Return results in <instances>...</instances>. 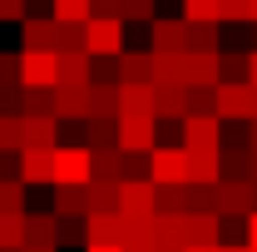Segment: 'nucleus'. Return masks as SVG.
<instances>
[{"label": "nucleus", "instance_id": "nucleus-1", "mask_svg": "<svg viewBox=\"0 0 257 252\" xmlns=\"http://www.w3.org/2000/svg\"><path fill=\"white\" fill-rule=\"evenodd\" d=\"M213 114L223 119V124H252L257 119V89L252 84H218L213 89Z\"/></svg>", "mask_w": 257, "mask_h": 252}, {"label": "nucleus", "instance_id": "nucleus-2", "mask_svg": "<svg viewBox=\"0 0 257 252\" xmlns=\"http://www.w3.org/2000/svg\"><path fill=\"white\" fill-rule=\"evenodd\" d=\"M149 183H154V188H183V183H188L183 144H159V149L149 154Z\"/></svg>", "mask_w": 257, "mask_h": 252}, {"label": "nucleus", "instance_id": "nucleus-3", "mask_svg": "<svg viewBox=\"0 0 257 252\" xmlns=\"http://www.w3.org/2000/svg\"><path fill=\"white\" fill-rule=\"evenodd\" d=\"M84 55H89V60H119V55H124V25L94 15V20L84 25Z\"/></svg>", "mask_w": 257, "mask_h": 252}, {"label": "nucleus", "instance_id": "nucleus-4", "mask_svg": "<svg viewBox=\"0 0 257 252\" xmlns=\"http://www.w3.org/2000/svg\"><path fill=\"white\" fill-rule=\"evenodd\" d=\"M94 183V163L89 149H55V188H89Z\"/></svg>", "mask_w": 257, "mask_h": 252}, {"label": "nucleus", "instance_id": "nucleus-5", "mask_svg": "<svg viewBox=\"0 0 257 252\" xmlns=\"http://www.w3.org/2000/svg\"><path fill=\"white\" fill-rule=\"evenodd\" d=\"M114 149L119 154H154L159 149V119H119L114 124Z\"/></svg>", "mask_w": 257, "mask_h": 252}, {"label": "nucleus", "instance_id": "nucleus-6", "mask_svg": "<svg viewBox=\"0 0 257 252\" xmlns=\"http://www.w3.org/2000/svg\"><path fill=\"white\" fill-rule=\"evenodd\" d=\"M213 203H218V218L223 222H232V218L247 222V213H257L252 183H218V188H213Z\"/></svg>", "mask_w": 257, "mask_h": 252}, {"label": "nucleus", "instance_id": "nucleus-7", "mask_svg": "<svg viewBox=\"0 0 257 252\" xmlns=\"http://www.w3.org/2000/svg\"><path fill=\"white\" fill-rule=\"evenodd\" d=\"M178 134H183V149H218L223 144V119L218 114H183Z\"/></svg>", "mask_w": 257, "mask_h": 252}, {"label": "nucleus", "instance_id": "nucleus-8", "mask_svg": "<svg viewBox=\"0 0 257 252\" xmlns=\"http://www.w3.org/2000/svg\"><path fill=\"white\" fill-rule=\"evenodd\" d=\"M55 84H60L55 55H25L20 50V89H55Z\"/></svg>", "mask_w": 257, "mask_h": 252}, {"label": "nucleus", "instance_id": "nucleus-9", "mask_svg": "<svg viewBox=\"0 0 257 252\" xmlns=\"http://www.w3.org/2000/svg\"><path fill=\"white\" fill-rule=\"evenodd\" d=\"M119 213L149 222L159 213V188H154V183H119Z\"/></svg>", "mask_w": 257, "mask_h": 252}, {"label": "nucleus", "instance_id": "nucleus-10", "mask_svg": "<svg viewBox=\"0 0 257 252\" xmlns=\"http://www.w3.org/2000/svg\"><path fill=\"white\" fill-rule=\"evenodd\" d=\"M188 158V188H218L223 168H218V149H183Z\"/></svg>", "mask_w": 257, "mask_h": 252}, {"label": "nucleus", "instance_id": "nucleus-11", "mask_svg": "<svg viewBox=\"0 0 257 252\" xmlns=\"http://www.w3.org/2000/svg\"><path fill=\"white\" fill-rule=\"evenodd\" d=\"M20 40H25V55H55L60 25H55L50 15H25V25H20Z\"/></svg>", "mask_w": 257, "mask_h": 252}, {"label": "nucleus", "instance_id": "nucleus-12", "mask_svg": "<svg viewBox=\"0 0 257 252\" xmlns=\"http://www.w3.org/2000/svg\"><path fill=\"white\" fill-rule=\"evenodd\" d=\"M149 55H183V20L154 15V25H149Z\"/></svg>", "mask_w": 257, "mask_h": 252}, {"label": "nucleus", "instance_id": "nucleus-13", "mask_svg": "<svg viewBox=\"0 0 257 252\" xmlns=\"http://www.w3.org/2000/svg\"><path fill=\"white\" fill-rule=\"evenodd\" d=\"M55 64H60V89H89V84H94V60H89L84 50L55 55Z\"/></svg>", "mask_w": 257, "mask_h": 252}, {"label": "nucleus", "instance_id": "nucleus-14", "mask_svg": "<svg viewBox=\"0 0 257 252\" xmlns=\"http://www.w3.org/2000/svg\"><path fill=\"white\" fill-rule=\"evenodd\" d=\"M218 55H183V89H218Z\"/></svg>", "mask_w": 257, "mask_h": 252}, {"label": "nucleus", "instance_id": "nucleus-15", "mask_svg": "<svg viewBox=\"0 0 257 252\" xmlns=\"http://www.w3.org/2000/svg\"><path fill=\"white\" fill-rule=\"evenodd\" d=\"M25 149H60V119H20V154Z\"/></svg>", "mask_w": 257, "mask_h": 252}, {"label": "nucleus", "instance_id": "nucleus-16", "mask_svg": "<svg viewBox=\"0 0 257 252\" xmlns=\"http://www.w3.org/2000/svg\"><path fill=\"white\" fill-rule=\"evenodd\" d=\"M183 227H188V242L183 247H218L223 242V218L218 213H188Z\"/></svg>", "mask_w": 257, "mask_h": 252}, {"label": "nucleus", "instance_id": "nucleus-17", "mask_svg": "<svg viewBox=\"0 0 257 252\" xmlns=\"http://www.w3.org/2000/svg\"><path fill=\"white\" fill-rule=\"evenodd\" d=\"M119 119H154V84H119Z\"/></svg>", "mask_w": 257, "mask_h": 252}, {"label": "nucleus", "instance_id": "nucleus-18", "mask_svg": "<svg viewBox=\"0 0 257 252\" xmlns=\"http://www.w3.org/2000/svg\"><path fill=\"white\" fill-rule=\"evenodd\" d=\"M20 183H25V188L55 183V154H50V149H25V154H20Z\"/></svg>", "mask_w": 257, "mask_h": 252}, {"label": "nucleus", "instance_id": "nucleus-19", "mask_svg": "<svg viewBox=\"0 0 257 252\" xmlns=\"http://www.w3.org/2000/svg\"><path fill=\"white\" fill-rule=\"evenodd\" d=\"M25 247H55L60 252V218L55 213H25Z\"/></svg>", "mask_w": 257, "mask_h": 252}, {"label": "nucleus", "instance_id": "nucleus-20", "mask_svg": "<svg viewBox=\"0 0 257 252\" xmlns=\"http://www.w3.org/2000/svg\"><path fill=\"white\" fill-rule=\"evenodd\" d=\"M188 218V213H183ZM183 218H173V213H154V222H149V237H154V247H183L188 242V227H183Z\"/></svg>", "mask_w": 257, "mask_h": 252}, {"label": "nucleus", "instance_id": "nucleus-21", "mask_svg": "<svg viewBox=\"0 0 257 252\" xmlns=\"http://www.w3.org/2000/svg\"><path fill=\"white\" fill-rule=\"evenodd\" d=\"M149 84L183 89V55H149Z\"/></svg>", "mask_w": 257, "mask_h": 252}, {"label": "nucleus", "instance_id": "nucleus-22", "mask_svg": "<svg viewBox=\"0 0 257 252\" xmlns=\"http://www.w3.org/2000/svg\"><path fill=\"white\" fill-rule=\"evenodd\" d=\"M183 114H188L183 89H159V84H154V119H159V124H183Z\"/></svg>", "mask_w": 257, "mask_h": 252}, {"label": "nucleus", "instance_id": "nucleus-23", "mask_svg": "<svg viewBox=\"0 0 257 252\" xmlns=\"http://www.w3.org/2000/svg\"><path fill=\"white\" fill-rule=\"evenodd\" d=\"M55 119H60V124L89 119V89H60V84H55Z\"/></svg>", "mask_w": 257, "mask_h": 252}, {"label": "nucleus", "instance_id": "nucleus-24", "mask_svg": "<svg viewBox=\"0 0 257 252\" xmlns=\"http://www.w3.org/2000/svg\"><path fill=\"white\" fill-rule=\"evenodd\" d=\"M89 119H119V84H89Z\"/></svg>", "mask_w": 257, "mask_h": 252}, {"label": "nucleus", "instance_id": "nucleus-25", "mask_svg": "<svg viewBox=\"0 0 257 252\" xmlns=\"http://www.w3.org/2000/svg\"><path fill=\"white\" fill-rule=\"evenodd\" d=\"M114 74L119 84H149V50H124L114 60Z\"/></svg>", "mask_w": 257, "mask_h": 252}, {"label": "nucleus", "instance_id": "nucleus-26", "mask_svg": "<svg viewBox=\"0 0 257 252\" xmlns=\"http://www.w3.org/2000/svg\"><path fill=\"white\" fill-rule=\"evenodd\" d=\"M218 168H223V183H247L252 154L247 149H218Z\"/></svg>", "mask_w": 257, "mask_h": 252}, {"label": "nucleus", "instance_id": "nucleus-27", "mask_svg": "<svg viewBox=\"0 0 257 252\" xmlns=\"http://www.w3.org/2000/svg\"><path fill=\"white\" fill-rule=\"evenodd\" d=\"M183 55H218V25H183Z\"/></svg>", "mask_w": 257, "mask_h": 252}, {"label": "nucleus", "instance_id": "nucleus-28", "mask_svg": "<svg viewBox=\"0 0 257 252\" xmlns=\"http://www.w3.org/2000/svg\"><path fill=\"white\" fill-rule=\"evenodd\" d=\"M89 163H94V183H124V154L119 149H104V154H89Z\"/></svg>", "mask_w": 257, "mask_h": 252}, {"label": "nucleus", "instance_id": "nucleus-29", "mask_svg": "<svg viewBox=\"0 0 257 252\" xmlns=\"http://www.w3.org/2000/svg\"><path fill=\"white\" fill-rule=\"evenodd\" d=\"M183 25H223V0H183Z\"/></svg>", "mask_w": 257, "mask_h": 252}, {"label": "nucleus", "instance_id": "nucleus-30", "mask_svg": "<svg viewBox=\"0 0 257 252\" xmlns=\"http://www.w3.org/2000/svg\"><path fill=\"white\" fill-rule=\"evenodd\" d=\"M50 20L55 25H89L94 10H89V0H50Z\"/></svg>", "mask_w": 257, "mask_h": 252}, {"label": "nucleus", "instance_id": "nucleus-31", "mask_svg": "<svg viewBox=\"0 0 257 252\" xmlns=\"http://www.w3.org/2000/svg\"><path fill=\"white\" fill-rule=\"evenodd\" d=\"M55 218H89V193L84 188H55Z\"/></svg>", "mask_w": 257, "mask_h": 252}, {"label": "nucleus", "instance_id": "nucleus-32", "mask_svg": "<svg viewBox=\"0 0 257 252\" xmlns=\"http://www.w3.org/2000/svg\"><path fill=\"white\" fill-rule=\"evenodd\" d=\"M25 247V213H5L0 218V252H20Z\"/></svg>", "mask_w": 257, "mask_h": 252}, {"label": "nucleus", "instance_id": "nucleus-33", "mask_svg": "<svg viewBox=\"0 0 257 252\" xmlns=\"http://www.w3.org/2000/svg\"><path fill=\"white\" fill-rule=\"evenodd\" d=\"M89 213H119V188L114 183H89Z\"/></svg>", "mask_w": 257, "mask_h": 252}, {"label": "nucleus", "instance_id": "nucleus-34", "mask_svg": "<svg viewBox=\"0 0 257 252\" xmlns=\"http://www.w3.org/2000/svg\"><path fill=\"white\" fill-rule=\"evenodd\" d=\"M5 213H25V183L20 178H0V218Z\"/></svg>", "mask_w": 257, "mask_h": 252}, {"label": "nucleus", "instance_id": "nucleus-35", "mask_svg": "<svg viewBox=\"0 0 257 252\" xmlns=\"http://www.w3.org/2000/svg\"><path fill=\"white\" fill-rule=\"evenodd\" d=\"M159 213L183 218V213H188V183H183V188H159Z\"/></svg>", "mask_w": 257, "mask_h": 252}, {"label": "nucleus", "instance_id": "nucleus-36", "mask_svg": "<svg viewBox=\"0 0 257 252\" xmlns=\"http://www.w3.org/2000/svg\"><path fill=\"white\" fill-rule=\"evenodd\" d=\"M124 183H149V154H124Z\"/></svg>", "mask_w": 257, "mask_h": 252}, {"label": "nucleus", "instance_id": "nucleus-37", "mask_svg": "<svg viewBox=\"0 0 257 252\" xmlns=\"http://www.w3.org/2000/svg\"><path fill=\"white\" fill-rule=\"evenodd\" d=\"M124 20H149V25H154V0H124V5H119V25H124Z\"/></svg>", "mask_w": 257, "mask_h": 252}, {"label": "nucleus", "instance_id": "nucleus-38", "mask_svg": "<svg viewBox=\"0 0 257 252\" xmlns=\"http://www.w3.org/2000/svg\"><path fill=\"white\" fill-rule=\"evenodd\" d=\"M0 154H20V119L0 114Z\"/></svg>", "mask_w": 257, "mask_h": 252}, {"label": "nucleus", "instance_id": "nucleus-39", "mask_svg": "<svg viewBox=\"0 0 257 252\" xmlns=\"http://www.w3.org/2000/svg\"><path fill=\"white\" fill-rule=\"evenodd\" d=\"M252 20V0H223V25H242Z\"/></svg>", "mask_w": 257, "mask_h": 252}, {"label": "nucleus", "instance_id": "nucleus-40", "mask_svg": "<svg viewBox=\"0 0 257 252\" xmlns=\"http://www.w3.org/2000/svg\"><path fill=\"white\" fill-rule=\"evenodd\" d=\"M20 84V55H0V89Z\"/></svg>", "mask_w": 257, "mask_h": 252}, {"label": "nucleus", "instance_id": "nucleus-41", "mask_svg": "<svg viewBox=\"0 0 257 252\" xmlns=\"http://www.w3.org/2000/svg\"><path fill=\"white\" fill-rule=\"evenodd\" d=\"M64 242H84V218H60V247Z\"/></svg>", "mask_w": 257, "mask_h": 252}, {"label": "nucleus", "instance_id": "nucleus-42", "mask_svg": "<svg viewBox=\"0 0 257 252\" xmlns=\"http://www.w3.org/2000/svg\"><path fill=\"white\" fill-rule=\"evenodd\" d=\"M0 20H15V25H25V0H0Z\"/></svg>", "mask_w": 257, "mask_h": 252}, {"label": "nucleus", "instance_id": "nucleus-43", "mask_svg": "<svg viewBox=\"0 0 257 252\" xmlns=\"http://www.w3.org/2000/svg\"><path fill=\"white\" fill-rule=\"evenodd\" d=\"M0 178H20V154H0Z\"/></svg>", "mask_w": 257, "mask_h": 252}, {"label": "nucleus", "instance_id": "nucleus-44", "mask_svg": "<svg viewBox=\"0 0 257 252\" xmlns=\"http://www.w3.org/2000/svg\"><path fill=\"white\" fill-rule=\"evenodd\" d=\"M242 232H247L242 242H247V247H257V213H247V222H242Z\"/></svg>", "mask_w": 257, "mask_h": 252}, {"label": "nucleus", "instance_id": "nucleus-45", "mask_svg": "<svg viewBox=\"0 0 257 252\" xmlns=\"http://www.w3.org/2000/svg\"><path fill=\"white\" fill-rule=\"evenodd\" d=\"M247 84H252V89H257V50H252V55H247Z\"/></svg>", "mask_w": 257, "mask_h": 252}, {"label": "nucleus", "instance_id": "nucleus-46", "mask_svg": "<svg viewBox=\"0 0 257 252\" xmlns=\"http://www.w3.org/2000/svg\"><path fill=\"white\" fill-rule=\"evenodd\" d=\"M247 154L257 158V119H252V124H247Z\"/></svg>", "mask_w": 257, "mask_h": 252}, {"label": "nucleus", "instance_id": "nucleus-47", "mask_svg": "<svg viewBox=\"0 0 257 252\" xmlns=\"http://www.w3.org/2000/svg\"><path fill=\"white\" fill-rule=\"evenodd\" d=\"M218 252H247V242H218Z\"/></svg>", "mask_w": 257, "mask_h": 252}, {"label": "nucleus", "instance_id": "nucleus-48", "mask_svg": "<svg viewBox=\"0 0 257 252\" xmlns=\"http://www.w3.org/2000/svg\"><path fill=\"white\" fill-rule=\"evenodd\" d=\"M124 252H154V242H134V247H124Z\"/></svg>", "mask_w": 257, "mask_h": 252}, {"label": "nucleus", "instance_id": "nucleus-49", "mask_svg": "<svg viewBox=\"0 0 257 252\" xmlns=\"http://www.w3.org/2000/svg\"><path fill=\"white\" fill-rule=\"evenodd\" d=\"M84 252H124V247H114V242H104V247H84Z\"/></svg>", "mask_w": 257, "mask_h": 252}, {"label": "nucleus", "instance_id": "nucleus-50", "mask_svg": "<svg viewBox=\"0 0 257 252\" xmlns=\"http://www.w3.org/2000/svg\"><path fill=\"white\" fill-rule=\"evenodd\" d=\"M20 252H55V247H20Z\"/></svg>", "mask_w": 257, "mask_h": 252}, {"label": "nucleus", "instance_id": "nucleus-51", "mask_svg": "<svg viewBox=\"0 0 257 252\" xmlns=\"http://www.w3.org/2000/svg\"><path fill=\"white\" fill-rule=\"evenodd\" d=\"M183 252H218V247H183Z\"/></svg>", "mask_w": 257, "mask_h": 252}, {"label": "nucleus", "instance_id": "nucleus-52", "mask_svg": "<svg viewBox=\"0 0 257 252\" xmlns=\"http://www.w3.org/2000/svg\"><path fill=\"white\" fill-rule=\"evenodd\" d=\"M252 20H257V0H252Z\"/></svg>", "mask_w": 257, "mask_h": 252}, {"label": "nucleus", "instance_id": "nucleus-53", "mask_svg": "<svg viewBox=\"0 0 257 252\" xmlns=\"http://www.w3.org/2000/svg\"><path fill=\"white\" fill-rule=\"evenodd\" d=\"M247 252H257V247H247Z\"/></svg>", "mask_w": 257, "mask_h": 252}]
</instances>
